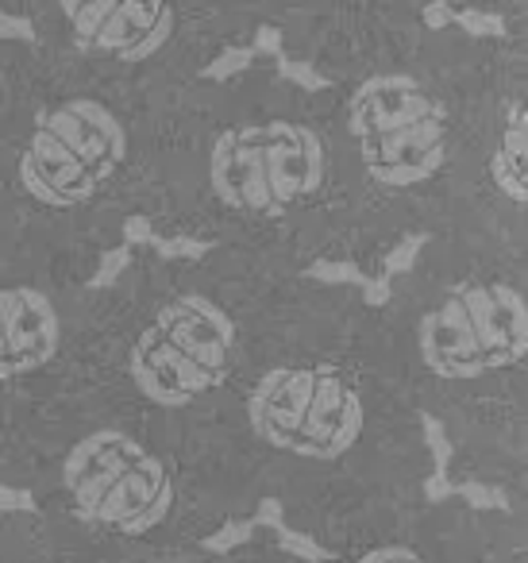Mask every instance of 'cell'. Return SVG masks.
Instances as JSON below:
<instances>
[{
  "label": "cell",
  "mask_w": 528,
  "mask_h": 563,
  "mask_svg": "<svg viewBox=\"0 0 528 563\" xmlns=\"http://www.w3.org/2000/svg\"><path fill=\"white\" fill-rule=\"evenodd\" d=\"M305 274L324 282V286H363L366 282V274L359 271L355 263H340V258H320V263H312Z\"/></svg>",
  "instance_id": "cell-13"
},
{
  "label": "cell",
  "mask_w": 528,
  "mask_h": 563,
  "mask_svg": "<svg viewBox=\"0 0 528 563\" xmlns=\"http://www.w3.org/2000/svg\"><path fill=\"white\" fill-rule=\"evenodd\" d=\"M255 529H258L255 521H228V525H220L217 532H209V537L201 540V548L212 555H224V552H232V548L248 544V540L255 537Z\"/></svg>",
  "instance_id": "cell-12"
},
{
  "label": "cell",
  "mask_w": 528,
  "mask_h": 563,
  "mask_svg": "<svg viewBox=\"0 0 528 563\" xmlns=\"http://www.w3.org/2000/svg\"><path fill=\"white\" fill-rule=\"evenodd\" d=\"M528 112L525 104H513L509 112V128H505L502 143H497L494 158H490V178H494V186L502 189L509 201L525 205L528 197V181H525V170H528V128H525Z\"/></svg>",
  "instance_id": "cell-10"
},
{
  "label": "cell",
  "mask_w": 528,
  "mask_h": 563,
  "mask_svg": "<svg viewBox=\"0 0 528 563\" xmlns=\"http://www.w3.org/2000/svg\"><path fill=\"white\" fill-rule=\"evenodd\" d=\"M255 55H278L282 58V35H278V27H258V35H255Z\"/></svg>",
  "instance_id": "cell-29"
},
{
  "label": "cell",
  "mask_w": 528,
  "mask_h": 563,
  "mask_svg": "<svg viewBox=\"0 0 528 563\" xmlns=\"http://www.w3.org/2000/svg\"><path fill=\"white\" fill-rule=\"evenodd\" d=\"M278 70H282V78L294 81V86H301V89H309V93L332 86V81H328L324 74H320L317 66H309V63H289V58H278Z\"/></svg>",
  "instance_id": "cell-18"
},
{
  "label": "cell",
  "mask_w": 528,
  "mask_h": 563,
  "mask_svg": "<svg viewBox=\"0 0 528 563\" xmlns=\"http://www.w3.org/2000/svg\"><path fill=\"white\" fill-rule=\"evenodd\" d=\"M359 563H425V560L405 544H382V548H374V552H366Z\"/></svg>",
  "instance_id": "cell-23"
},
{
  "label": "cell",
  "mask_w": 528,
  "mask_h": 563,
  "mask_svg": "<svg viewBox=\"0 0 528 563\" xmlns=\"http://www.w3.org/2000/svg\"><path fill=\"white\" fill-rule=\"evenodd\" d=\"M0 509H12V514H35L40 501L28 490H12V486H0Z\"/></svg>",
  "instance_id": "cell-25"
},
{
  "label": "cell",
  "mask_w": 528,
  "mask_h": 563,
  "mask_svg": "<svg viewBox=\"0 0 528 563\" xmlns=\"http://www.w3.org/2000/svg\"><path fill=\"white\" fill-rule=\"evenodd\" d=\"M420 20H425L428 32H443V27L455 20V12L448 9V4H440V0H432V4H425V12H420Z\"/></svg>",
  "instance_id": "cell-26"
},
{
  "label": "cell",
  "mask_w": 528,
  "mask_h": 563,
  "mask_svg": "<svg viewBox=\"0 0 528 563\" xmlns=\"http://www.w3.org/2000/svg\"><path fill=\"white\" fill-rule=\"evenodd\" d=\"M420 424H425V444H428V452H432V463H436V471H448V463H451V440H448V432L440 429V421L436 417H420Z\"/></svg>",
  "instance_id": "cell-20"
},
{
  "label": "cell",
  "mask_w": 528,
  "mask_h": 563,
  "mask_svg": "<svg viewBox=\"0 0 528 563\" xmlns=\"http://www.w3.org/2000/svg\"><path fill=\"white\" fill-rule=\"evenodd\" d=\"M359 290H363L366 306H386V301L394 298V290H389V278H366Z\"/></svg>",
  "instance_id": "cell-27"
},
{
  "label": "cell",
  "mask_w": 528,
  "mask_h": 563,
  "mask_svg": "<svg viewBox=\"0 0 528 563\" xmlns=\"http://www.w3.org/2000/svg\"><path fill=\"white\" fill-rule=\"evenodd\" d=\"M128 155V132L112 109L94 97L51 109L20 158V181L47 209L94 201Z\"/></svg>",
  "instance_id": "cell-5"
},
{
  "label": "cell",
  "mask_w": 528,
  "mask_h": 563,
  "mask_svg": "<svg viewBox=\"0 0 528 563\" xmlns=\"http://www.w3.org/2000/svg\"><path fill=\"white\" fill-rule=\"evenodd\" d=\"M425 494L432 501H443V498H451V494H455V483L448 478V471H436V475L425 478Z\"/></svg>",
  "instance_id": "cell-28"
},
{
  "label": "cell",
  "mask_w": 528,
  "mask_h": 563,
  "mask_svg": "<svg viewBox=\"0 0 528 563\" xmlns=\"http://www.w3.org/2000/svg\"><path fill=\"white\" fill-rule=\"evenodd\" d=\"M155 247H158V255H163V258H205L212 243L186 240V235H166V240H158V235H155Z\"/></svg>",
  "instance_id": "cell-19"
},
{
  "label": "cell",
  "mask_w": 528,
  "mask_h": 563,
  "mask_svg": "<svg viewBox=\"0 0 528 563\" xmlns=\"http://www.w3.org/2000/svg\"><path fill=\"white\" fill-rule=\"evenodd\" d=\"M278 544L286 548L294 560H305V563H324V560H332V552H328L320 540H312L309 532H297V529H286V525H278Z\"/></svg>",
  "instance_id": "cell-11"
},
{
  "label": "cell",
  "mask_w": 528,
  "mask_h": 563,
  "mask_svg": "<svg viewBox=\"0 0 528 563\" xmlns=\"http://www.w3.org/2000/svg\"><path fill=\"white\" fill-rule=\"evenodd\" d=\"M255 525L258 529H278L282 525V506L278 501H263V506H258V514H255Z\"/></svg>",
  "instance_id": "cell-30"
},
{
  "label": "cell",
  "mask_w": 528,
  "mask_h": 563,
  "mask_svg": "<svg viewBox=\"0 0 528 563\" xmlns=\"http://www.w3.org/2000/svg\"><path fill=\"white\" fill-rule=\"evenodd\" d=\"M348 128L366 174L386 189H413L443 166L448 112L405 74H378L363 81L351 97Z\"/></svg>",
  "instance_id": "cell-2"
},
{
  "label": "cell",
  "mask_w": 528,
  "mask_h": 563,
  "mask_svg": "<svg viewBox=\"0 0 528 563\" xmlns=\"http://www.w3.org/2000/svg\"><path fill=\"white\" fill-rule=\"evenodd\" d=\"M258 440L305 460H340L363 437V401L336 367H282L248 401Z\"/></svg>",
  "instance_id": "cell-6"
},
{
  "label": "cell",
  "mask_w": 528,
  "mask_h": 563,
  "mask_svg": "<svg viewBox=\"0 0 528 563\" xmlns=\"http://www.w3.org/2000/svg\"><path fill=\"white\" fill-rule=\"evenodd\" d=\"M251 63H255V51H251V47H228L224 55L217 58V63L205 66V78H209V81L235 78V74H243Z\"/></svg>",
  "instance_id": "cell-16"
},
{
  "label": "cell",
  "mask_w": 528,
  "mask_h": 563,
  "mask_svg": "<svg viewBox=\"0 0 528 563\" xmlns=\"http://www.w3.org/2000/svg\"><path fill=\"white\" fill-rule=\"evenodd\" d=\"M63 483L81 521L143 537L166 521L174 506V478L166 463L117 429L89 432L70 448Z\"/></svg>",
  "instance_id": "cell-4"
},
{
  "label": "cell",
  "mask_w": 528,
  "mask_h": 563,
  "mask_svg": "<svg viewBox=\"0 0 528 563\" xmlns=\"http://www.w3.org/2000/svg\"><path fill=\"white\" fill-rule=\"evenodd\" d=\"M459 494H463L466 501H471L474 509H509V501H505L502 490H494V486H482V483H466V486H455Z\"/></svg>",
  "instance_id": "cell-21"
},
{
  "label": "cell",
  "mask_w": 528,
  "mask_h": 563,
  "mask_svg": "<svg viewBox=\"0 0 528 563\" xmlns=\"http://www.w3.org/2000/svg\"><path fill=\"white\" fill-rule=\"evenodd\" d=\"M209 178L228 209L282 217L324 189L328 147L312 128L289 120L232 128L212 147Z\"/></svg>",
  "instance_id": "cell-1"
},
{
  "label": "cell",
  "mask_w": 528,
  "mask_h": 563,
  "mask_svg": "<svg viewBox=\"0 0 528 563\" xmlns=\"http://www.w3.org/2000/svg\"><path fill=\"white\" fill-rule=\"evenodd\" d=\"M0 40L4 43H35V27L28 16H12L0 9Z\"/></svg>",
  "instance_id": "cell-22"
},
{
  "label": "cell",
  "mask_w": 528,
  "mask_h": 563,
  "mask_svg": "<svg viewBox=\"0 0 528 563\" xmlns=\"http://www.w3.org/2000/svg\"><path fill=\"white\" fill-rule=\"evenodd\" d=\"M428 243V235H413V240H402L394 251H386V258H382V278H397V274L413 271V263H417L420 247Z\"/></svg>",
  "instance_id": "cell-15"
},
{
  "label": "cell",
  "mask_w": 528,
  "mask_h": 563,
  "mask_svg": "<svg viewBox=\"0 0 528 563\" xmlns=\"http://www.w3.org/2000/svg\"><path fill=\"white\" fill-rule=\"evenodd\" d=\"M74 40L120 63H147L174 32L170 0H58Z\"/></svg>",
  "instance_id": "cell-8"
},
{
  "label": "cell",
  "mask_w": 528,
  "mask_h": 563,
  "mask_svg": "<svg viewBox=\"0 0 528 563\" xmlns=\"http://www.w3.org/2000/svg\"><path fill=\"white\" fill-rule=\"evenodd\" d=\"M124 243L128 247H143V243H155V224L147 217H128L124 220Z\"/></svg>",
  "instance_id": "cell-24"
},
{
  "label": "cell",
  "mask_w": 528,
  "mask_h": 563,
  "mask_svg": "<svg viewBox=\"0 0 528 563\" xmlns=\"http://www.w3.org/2000/svg\"><path fill=\"white\" fill-rule=\"evenodd\" d=\"M420 355L440 378H482L525 360L528 313L517 286L459 282L420 321Z\"/></svg>",
  "instance_id": "cell-7"
},
{
  "label": "cell",
  "mask_w": 528,
  "mask_h": 563,
  "mask_svg": "<svg viewBox=\"0 0 528 563\" xmlns=\"http://www.w3.org/2000/svg\"><path fill=\"white\" fill-rule=\"evenodd\" d=\"M55 352V301L35 286H0V383L47 367Z\"/></svg>",
  "instance_id": "cell-9"
},
{
  "label": "cell",
  "mask_w": 528,
  "mask_h": 563,
  "mask_svg": "<svg viewBox=\"0 0 528 563\" xmlns=\"http://www.w3.org/2000/svg\"><path fill=\"white\" fill-rule=\"evenodd\" d=\"M128 266H132V247H128V243H124V247L105 251L101 266H97V274H94V282H89V286H97V290H101V286H112V282H117Z\"/></svg>",
  "instance_id": "cell-17"
},
{
  "label": "cell",
  "mask_w": 528,
  "mask_h": 563,
  "mask_svg": "<svg viewBox=\"0 0 528 563\" xmlns=\"http://www.w3.org/2000/svg\"><path fill=\"white\" fill-rule=\"evenodd\" d=\"M232 347V317L201 294H182L151 317L132 344V378L155 406H189L228 378Z\"/></svg>",
  "instance_id": "cell-3"
},
{
  "label": "cell",
  "mask_w": 528,
  "mask_h": 563,
  "mask_svg": "<svg viewBox=\"0 0 528 563\" xmlns=\"http://www.w3.org/2000/svg\"><path fill=\"white\" fill-rule=\"evenodd\" d=\"M451 24L463 27L471 40H497V35H505V20L494 16V12H479V9H459Z\"/></svg>",
  "instance_id": "cell-14"
}]
</instances>
